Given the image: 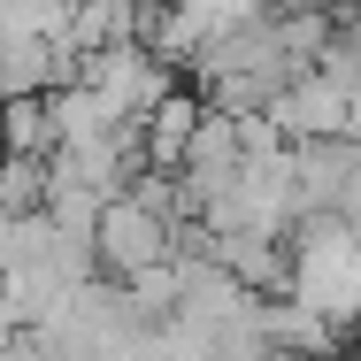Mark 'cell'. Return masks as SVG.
Returning <instances> with one entry per match:
<instances>
[{
  "mask_svg": "<svg viewBox=\"0 0 361 361\" xmlns=\"http://www.w3.org/2000/svg\"><path fill=\"white\" fill-rule=\"evenodd\" d=\"M23 331H31V315H23V307H16V292L0 285V346H16V338H23Z\"/></svg>",
  "mask_w": 361,
  "mask_h": 361,
  "instance_id": "5",
  "label": "cell"
},
{
  "mask_svg": "<svg viewBox=\"0 0 361 361\" xmlns=\"http://www.w3.org/2000/svg\"><path fill=\"white\" fill-rule=\"evenodd\" d=\"M200 123H208V92L169 85V92H161V100L139 116V131H146V161H154V169H185V154H192V139H200Z\"/></svg>",
  "mask_w": 361,
  "mask_h": 361,
  "instance_id": "2",
  "label": "cell"
},
{
  "mask_svg": "<svg viewBox=\"0 0 361 361\" xmlns=\"http://www.w3.org/2000/svg\"><path fill=\"white\" fill-rule=\"evenodd\" d=\"M54 92H0V154H54Z\"/></svg>",
  "mask_w": 361,
  "mask_h": 361,
  "instance_id": "3",
  "label": "cell"
},
{
  "mask_svg": "<svg viewBox=\"0 0 361 361\" xmlns=\"http://www.w3.org/2000/svg\"><path fill=\"white\" fill-rule=\"evenodd\" d=\"M323 8H331V16H361V0H323Z\"/></svg>",
  "mask_w": 361,
  "mask_h": 361,
  "instance_id": "6",
  "label": "cell"
},
{
  "mask_svg": "<svg viewBox=\"0 0 361 361\" xmlns=\"http://www.w3.org/2000/svg\"><path fill=\"white\" fill-rule=\"evenodd\" d=\"M54 192V154H0V208L39 216Z\"/></svg>",
  "mask_w": 361,
  "mask_h": 361,
  "instance_id": "4",
  "label": "cell"
},
{
  "mask_svg": "<svg viewBox=\"0 0 361 361\" xmlns=\"http://www.w3.org/2000/svg\"><path fill=\"white\" fill-rule=\"evenodd\" d=\"M92 254H100V269L123 285V277H139L146 262H169V254H177V223L161 216V208H146L139 192H116V200L100 208Z\"/></svg>",
  "mask_w": 361,
  "mask_h": 361,
  "instance_id": "1",
  "label": "cell"
}]
</instances>
